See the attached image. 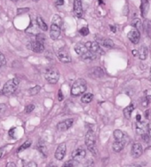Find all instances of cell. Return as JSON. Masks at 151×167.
<instances>
[{
  "mask_svg": "<svg viewBox=\"0 0 151 167\" xmlns=\"http://www.w3.org/2000/svg\"><path fill=\"white\" fill-rule=\"evenodd\" d=\"M11 1H12V2H16V1H18V0H11Z\"/></svg>",
  "mask_w": 151,
  "mask_h": 167,
  "instance_id": "48",
  "label": "cell"
},
{
  "mask_svg": "<svg viewBox=\"0 0 151 167\" xmlns=\"http://www.w3.org/2000/svg\"><path fill=\"white\" fill-rule=\"evenodd\" d=\"M59 77H60V73L54 68H49L45 71V78L49 84L52 85L56 84L59 81Z\"/></svg>",
  "mask_w": 151,
  "mask_h": 167,
  "instance_id": "2",
  "label": "cell"
},
{
  "mask_svg": "<svg viewBox=\"0 0 151 167\" xmlns=\"http://www.w3.org/2000/svg\"><path fill=\"white\" fill-rule=\"evenodd\" d=\"M91 73H92V77H103V75H104V71H103V69L101 68H99V67H97V68H94L92 71H91Z\"/></svg>",
  "mask_w": 151,
  "mask_h": 167,
  "instance_id": "20",
  "label": "cell"
},
{
  "mask_svg": "<svg viewBox=\"0 0 151 167\" xmlns=\"http://www.w3.org/2000/svg\"><path fill=\"white\" fill-rule=\"evenodd\" d=\"M53 23L55 25H58L59 27H62V20L59 15H54L53 18Z\"/></svg>",
  "mask_w": 151,
  "mask_h": 167,
  "instance_id": "27",
  "label": "cell"
},
{
  "mask_svg": "<svg viewBox=\"0 0 151 167\" xmlns=\"http://www.w3.org/2000/svg\"><path fill=\"white\" fill-rule=\"evenodd\" d=\"M73 123H74V119L70 118V119H67L63 122L59 123L58 125H57V128H58L59 131L64 132V131H67L68 129H70L73 125Z\"/></svg>",
  "mask_w": 151,
  "mask_h": 167,
  "instance_id": "9",
  "label": "cell"
},
{
  "mask_svg": "<svg viewBox=\"0 0 151 167\" xmlns=\"http://www.w3.org/2000/svg\"><path fill=\"white\" fill-rule=\"evenodd\" d=\"M1 156H2V150H1V149H0V157H1Z\"/></svg>",
  "mask_w": 151,
  "mask_h": 167,
  "instance_id": "46",
  "label": "cell"
},
{
  "mask_svg": "<svg viewBox=\"0 0 151 167\" xmlns=\"http://www.w3.org/2000/svg\"><path fill=\"white\" fill-rule=\"evenodd\" d=\"M84 45L86 46V47L88 48V50L91 51L92 53H93L94 54H96V55H102V54H104V51L101 49L100 44L97 41H94V42L89 41V42L85 43Z\"/></svg>",
  "mask_w": 151,
  "mask_h": 167,
  "instance_id": "5",
  "label": "cell"
},
{
  "mask_svg": "<svg viewBox=\"0 0 151 167\" xmlns=\"http://www.w3.org/2000/svg\"><path fill=\"white\" fill-rule=\"evenodd\" d=\"M32 1H33V2H38L39 0H32Z\"/></svg>",
  "mask_w": 151,
  "mask_h": 167,
  "instance_id": "47",
  "label": "cell"
},
{
  "mask_svg": "<svg viewBox=\"0 0 151 167\" xmlns=\"http://www.w3.org/2000/svg\"><path fill=\"white\" fill-rule=\"evenodd\" d=\"M76 165H77V161H76L75 159H71V160H70V161H68V162H66L64 165H63V166L64 167H73V166H76Z\"/></svg>",
  "mask_w": 151,
  "mask_h": 167,
  "instance_id": "31",
  "label": "cell"
},
{
  "mask_svg": "<svg viewBox=\"0 0 151 167\" xmlns=\"http://www.w3.org/2000/svg\"><path fill=\"white\" fill-rule=\"evenodd\" d=\"M110 28H111V29H112V32H116L117 30H116V28H114L113 26H110Z\"/></svg>",
  "mask_w": 151,
  "mask_h": 167,
  "instance_id": "44",
  "label": "cell"
},
{
  "mask_svg": "<svg viewBox=\"0 0 151 167\" xmlns=\"http://www.w3.org/2000/svg\"><path fill=\"white\" fill-rule=\"evenodd\" d=\"M40 90H41V87L39 85H36L35 87H32L29 90V93L30 95H36L40 92Z\"/></svg>",
  "mask_w": 151,
  "mask_h": 167,
  "instance_id": "29",
  "label": "cell"
},
{
  "mask_svg": "<svg viewBox=\"0 0 151 167\" xmlns=\"http://www.w3.org/2000/svg\"><path fill=\"white\" fill-rule=\"evenodd\" d=\"M61 35V27L55 24L51 25V30H50V37L53 40H57L58 38Z\"/></svg>",
  "mask_w": 151,
  "mask_h": 167,
  "instance_id": "12",
  "label": "cell"
},
{
  "mask_svg": "<svg viewBox=\"0 0 151 167\" xmlns=\"http://www.w3.org/2000/svg\"><path fill=\"white\" fill-rule=\"evenodd\" d=\"M79 33H80L82 36H87V35L89 34V29H88V28L84 27V28H82V29L79 30Z\"/></svg>",
  "mask_w": 151,
  "mask_h": 167,
  "instance_id": "34",
  "label": "cell"
},
{
  "mask_svg": "<svg viewBox=\"0 0 151 167\" xmlns=\"http://www.w3.org/2000/svg\"><path fill=\"white\" fill-rule=\"evenodd\" d=\"M147 131H148V124L145 122L138 121L136 123V132H137V133H139L141 135H143L147 132Z\"/></svg>",
  "mask_w": 151,
  "mask_h": 167,
  "instance_id": "15",
  "label": "cell"
},
{
  "mask_svg": "<svg viewBox=\"0 0 151 167\" xmlns=\"http://www.w3.org/2000/svg\"><path fill=\"white\" fill-rule=\"evenodd\" d=\"M88 48L86 47L85 45H83V44H77L75 46V52L78 54L79 56H84L85 54H87L88 52Z\"/></svg>",
  "mask_w": 151,
  "mask_h": 167,
  "instance_id": "18",
  "label": "cell"
},
{
  "mask_svg": "<svg viewBox=\"0 0 151 167\" xmlns=\"http://www.w3.org/2000/svg\"><path fill=\"white\" fill-rule=\"evenodd\" d=\"M85 145L88 149V150H90L92 153L96 154L97 152V149H96V139H95V135L92 131H88L86 135H85V140H84Z\"/></svg>",
  "mask_w": 151,
  "mask_h": 167,
  "instance_id": "4",
  "label": "cell"
},
{
  "mask_svg": "<svg viewBox=\"0 0 151 167\" xmlns=\"http://www.w3.org/2000/svg\"><path fill=\"white\" fill-rule=\"evenodd\" d=\"M142 147L140 143H134L132 147V156L134 158H138L142 155Z\"/></svg>",
  "mask_w": 151,
  "mask_h": 167,
  "instance_id": "13",
  "label": "cell"
},
{
  "mask_svg": "<svg viewBox=\"0 0 151 167\" xmlns=\"http://www.w3.org/2000/svg\"><path fill=\"white\" fill-rule=\"evenodd\" d=\"M37 26L39 27V29H42V30H44V31H46V30L48 29L47 24L45 22V21H44L40 16H38V17L37 18Z\"/></svg>",
  "mask_w": 151,
  "mask_h": 167,
  "instance_id": "21",
  "label": "cell"
},
{
  "mask_svg": "<svg viewBox=\"0 0 151 167\" xmlns=\"http://www.w3.org/2000/svg\"><path fill=\"white\" fill-rule=\"evenodd\" d=\"M137 120L141 121V115H137Z\"/></svg>",
  "mask_w": 151,
  "mask_h": 167,
  "instance_id": "45",
  "label": "cell"
},
{
  "mask_svg": "<svg viewBox=\"0 0 151 167\" xmlns=\"http://www.w3.org/2000/svg\"><path fill=\"white\" fill-rule=\"evenodd\" d=\"M6 110V105L4 104H0V115H2Z\"/></svg>",
  "mask_w": 151,
  "mask_h": 167,
  "instance_id": "37",
  "label": "cell"
},
{
  "mask_svg": "<svg viewBox=\"0 0 151 167\" xmlns=\"http://www.w3.org/2000/svg\"><path fill=\"white\" fill-rule=\"evenodd\" d=\"M74 13L77 18H81L83 15L82 0H74Z\"/></svg>",
  "mask_w": 151,
  "mask_h": 167,
  "instance_id": "14",
  "label": "cell"
},
{
  "mask_svg": "<svg viewBox=\"0 0 151 167\" xmlns=\"http://www.w3.org/2000/svg\"><path fill=\"white\" fill-rule=\"evenodd\" d=\"M93 99V94L91 93H85L83 95L82 99H81V102L83 103H90Z\"/></svg>",
  "mask_w": 151,
  "mask_h": 167,
  "instance_id": "24",
  "label": "cell"
},
{
  "mask_svg": "<svg viewBox=\"0 0 151 167\" xmlns=\"http://www.w3.org/2000/svg\"><path fill=\"white\" fill-rule=\"evenodd\" d=\"M56 5H62L64 4V0H56Z\"/></svg>",
  "mask_w": 151,
  "mask_h": 167,
  "instance_id": "39",
  "label": "cell"
},
{
  "mask_svg": "<svg viewBox=\"0 0 151 167\" xmlns=\"http://www.w3.org/2000/svg\"><path fill=\"white\" fill-rule=\"evenodd\" d=\"M113 136H114L116 141H121V140L125 139V134L120 130H115L114 132H113Z\"/></svg>",
  "mask_w": 151,
  "mask_h": 167,
  "instance_id": "26",
  "label": "cell"
},
{
  "mask_svg": "<svg viewBox=\"0 0 151 167\" xmlns=\"http://www.w3.org/2000/svg\"><path fill=\"white\" fill-rule=\"evenodd\" d=\"M127 37H128L129 40H130L132 43H133V44L136 45V44H138L139 41H140L141 34H140V31H139V30H137L136 29H134L133 30H131V31L128 33Z\"/></svg>",
  "mask_w": 151,
  "mask_h": 167,
  "instance_id": "10",
  "label": "cell"
},
{
  "mask_svg": "<svg viewBox=\"0 0 151 167\" xmlns=\"http://www.w3.org/2000/svg\"><path fill=\"white\" fill-rule=\"evenodd\" d=\"M125 143H126V141H125V139L121 140V141H116L112 145V149L115 152H120L122 149H124Z\"/></svg>",
  "mask_w": 151,
  "mask_h": 167,
  "instance_id": "17",
  "label": "cell"
},
{
  "mask_svg": "<svg viewBox=\"0 0 151 167\" xmlns=\"http://www.w3.org/2000/svg\"><path fill=\"white\" fill-rule=\"evenodd\" d=\"M15 167L16 166H15V164L14 163H8L7 165H6V167Z\"/></svg>",
  "mask_w": 151,
  "mask_h": 167,
  "instance_id": "41",
  "label": "cell"
},
{
  "mask_svg": "<svg viewBox=\"0 0 151 167\" xmlns=\"http://www.w3.org/2000/svg\"><path fill=\"white\" fill-rule=\"evenodd\" d=\"M148 56V49L145 46H141L139 50V57L141 60H145Z\"/></svg>",
  "mask_w": 151,
  "mask_h": 167,
  "instance_id": "23",
  "label": "cell"
},
{
  "mask_svg": "<svg viewBox=\"0 0 151 167\" xmlns=\"http://www.w3.org/2000/svg\"><path fill=\"white\" fill-rule=\"evenodd\" d=\"M148 134L150 135V137L151 138V123L148 125Z\"/></svg>",
  "mask_w": 151,
  "mask_h": 167,
  "instance_id": "40",
  "label": "cell"
},
{
  "mask_svg": "<svg viewBox=\"0 0 151 167\" xmlns=\"http://www.w3.org/2000/svg\"><path fill=\"white\" fill-rule=\"evenodd\" d=\"M66 151H67V146L65 143H62L58 146V148L56 149L54 157L57 160H62L66 155Z\"/></svg>",
  "mask_w": 151,
  "mask_h": 167,
  "instance_id": "6",
  "label": "cell"
},
{
  "mask_svg": "<svg viewBox=\"0 0 151 167\" xmlns=\"http://www.w3.org/2000/svg\"><path fill=\"white\" fill-rule=\"evenodd\" d=\"M63 99H64V96H63V94L62 93V90H59V93H58V100H59V102H62Z\"/></svg>",
  "mask_w": 151,
  "mask_h": 167,
  "instance_id": "36",
  "label": "cell"
},
{
  "mask_svg": "<svg viewBox=\"0 0 151 167\" xmlns=\"http://www.w3.org/2000/svg\"><path fill=\"white\" fill-rule=\"evenodd\" d=\"M133 110H134V105H133V104L129 105L128 107H126V108L124 110V115H125V118L129 119V118L131 117L132 113H133Z\"/></svg>",
  "mask_w": 151,
  "mask_h": 167,
  "instance_id": "22",
  "label": "cell"
},
{
  "mask_svg": "<svg viewBox=\"0 0 151 167\" xmlns=\"http://www.w3.org/2000/svg\"><path fill=\"white\" fill-rule=\"evenodd\" d=\"M28 11H29V8H21V9H19V10H18L17 13H18V14H21V13L28 12Z\"/></svg>",
  "mask_w": 151,
  "mask_h": 167,
  "instance_id": "38",
  "label": "cell"
},
{
  "mask_svg": "<svg viewBox=\"0 0 151 167\" xmlns=\"http://www.w3.org/2000/svg\"><path fill=\"white\" fill-rule=\"evenodd\" d=\"M57 56H58V59L63 63H69V62L71 61V57L64 48H61V49L58 50Z\"/></svg>",
  "mask_w": 151,
  "mask_h": 167,
  "instance_id": "7",
  "label": "cell"
},
{
  "mask_svg": "<svg viewBox=\"0 0 151 167\" xmlns=\"http://www.w3.org/2000/svg\"><path fill=\"white\" fill-rule=\"evenodd\" d=\"M133 55H134V56L139 55V51H136V50H133Z\"/></svg>",
  "mask_w": 151,
  "mask_h": 167,
  "instance_id": "43",
  "label": "cell"
},
{
  "mask_svg": "<svg viewBox=\"0 0 151 167\" xmlns=\"http://www.w3.org/2000/svg\"><path fill=\"white\" fill-rule=\"evenodd\" d=\"M6 64V60H5V57L4 55L0 52V68L2 67H4V65Z\"/></svg>",
  "mask_w": 151,
  "mask_h": 167,
  "instance_id": "32",
  "label": "cell"
},
{
  "mask_svg": "<svg viewBox=\"0 0 151 167\" xmlns=\"http://www.w3.org/2000/svg\"><path fill=\"white\" fill-rule=\"evenodd\" d=\"M150 79H151V68H150Z\"/></svg>",
  "mask_w": 151,
  "mask_h": 167,
  "instance_id": "49",
  "label": "cell"
},
{
  "mask_svg": "<svg viewBox=\"0 0 151 167\" xmlns=\"http://www.w3.org/2000/svg\"><path fill=\"white\" fill-rule=\"evenodd\" d=\"M36 40H37V41H39V42H41V43L44 44V42L45 41V35L38 33V34L37 35V39H36Z\"/></svg>",
  "mask_w": 151,
  "mask_h": 167,
  "instance_id": "33",
  "label": "cell"
},
{
  "mask_svg": "<svg viewBox=\"0 0 151 167\" xmlns=\"http://www.w3.org/2000/svg\"><path fill=\"white\" fill-rule=\"evenodd\" d=\"M34 109H35V106L33 105V104H29V105H28L26 108H25V112L26 113H31V112L34 110Z\"/></svg>",
  "mask_w": 151,
  "mask_h": 167,
  "instance_id": "35",
  "label": "cell"
},
{
  "mask_svg": "<svg viewBox=\"0 0 151 167\" xmlns=\"http://www.w3.org/2000/svg\"><path fill=\"white\" fill-rule=\"evenodd\" d=\"M30 145H31V141H25L19 149H18V153L19 152H21V151H23V150H25L26 149H28V148H29L30 147Z\"/></svg>",
  "mask_w": 151,
  "mask_h": 167,
  "instance_id": "28",
  "label": "cell"
},
{
  "mask_svg": "<svg viewBox=\"0 0 151 167\" xmlns=\"http://www.w3.org/2000/svg\"><path fill=\"white\" fill-rule=\"evenodd\" d=\"M132 25L134 29H136L139 31L142 30V22L140 19H134L132 22Z\"/></svg>",
  "mask_w": 151,
  "mask_h": 167,
  "instance_id": "25",
  "label": "cell"
},
{
  "mask_svg": "<svg viewBox=\"0 0 151 167\" xmlns=\"http://www.w3.org/2000/svg\"><path fill=\"white\" fill-rule=\"evenodd\" d=\"M97 42L100 44V46H104L106 48H112L114 47V42L108 38H97Z\"/></svg>",
  "mask_w": 151,
  "mask_h": 167,
  "instance_id": "16",
  "label": "cell"
},
{
  "mask_svg": "<svg viewBox=\"0 0 151 167\" xmlns=\"http://www.w3.org/2000/svg\"><path fill=\"white\" fill-rule=\"evenodd\" d=\"M29 48H30L33 52L38 53V54H39V53H43L44 50H45L44 44L41 43V42H39V41H37V40H36V41H34V42H31V43H30V46H29Z\"/></svg>",
  "mask_w": 151,
  "mask_h": 167,
  "instance_id": "11",
  "label": "cell"
},
{
  "mask_svg": "<svg viewBox=\"0 0 151 167\" xmlns=\"http://www.w3.org/2000/svg\"><path fill=\"white\" fill-rule=\"evenodd\" d=\"M19 83L20 82L17 78H12V79L8 80L4 84V85L3 87V90H2V93L5 95H10V94L13 93L16 91V89L19 85Z\"/></svg>",
  "mask_w": 151,
  "mask_h": 167,
  "instance_id": "3",
  "label": "cell"
},
{
  "mask_svg": "<svg viewBox=\"0 0 151 167\" xmlns=\"http://www.w3.org/2000/svg\"><path fill=\"white\" fill-rule=\"evenodd\" d=\"M150 9V2L149 0H141V15L142 17H146Z\"/></svg>",
  "mask_w": 151,
  "mask_h": 167,
  "instance_id": "19",
  "label": "cell"
},
{
  "mask_svg": "<svg viewBox=\"0 0 151 167\" xmlns=\"http://www.w3.org/2000/svg\"><path fill=\"white\" fill-rule=\"evenodd\" d=\"M37 166V164H35V163H29V164H28L27 166Z\"/></svg>",
  "mask_w": 151,
  "mask_h": 167,
  "instance_id": "42",
  "label": "cell"
},
{
  "mask_svg": "<svg viewBox=\"0 0 151 167\" xmlns=\"http://www.w3.org/2000/svg\"><path fill=\"white\" fill-rule=\"evenodd\" d=\"M85 156H86V151L83 148L76 149L72 153V158L75 159L76 161H77V162H79L82 159H84L85 157Z\"/></svg>",
  "mask_w": 151,
  "mask_h": 167,
  "instance_id": "8",
  "label": "cell"
},
{
  "mask_svg": "<svg viewBox=\"0 0 151 167\" xmlns=\"http://www.w3.org/2000/svg\"><path fill=\"white\" fill-rule=\"evenodd\" d=\"M151 102V95H148V96H146L145 98H143V100H142V106L144 107V108H147L149 105H150V103Z\"/></svg>",
  "mask_w": 151,
  "mask_h": 167,
  "instance_id": "30",
  "label": "cell"
},
{
  "mask_svg": "<svg viewBox=\"0 0 151 167\" xmlns=\"http://www.w3.org/2000/svg\"><path fill=\"white\" fill-rule=\"evenodd\" d=\"M86 88H87V85L85 80H84L83 78H78L72 85L71 94L73 96H79L80 94L84 93L86 91Z\"/></svg>",
  "mask_w": 151,
  "mask_h": 167,
  "instance_id": "1",
  "label": "cell"
}]
</instances>
